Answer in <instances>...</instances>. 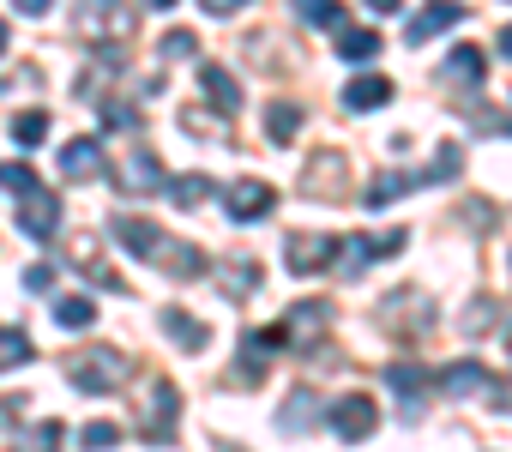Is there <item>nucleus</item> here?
Masks as SVG:
<instances>
[{
	"mask_svg": "<svg viewBox=\"0 0 512 452\" xmlns=\"http://www.w3.org/2000/svg\"><path fill=\"white\" fill-rule=\"evenodd\" d=\"M109 230H115V242L133 254V260H151V266H163L169 278H199L205 272V254L193 248V242H169L163 230H157V223L151 217H133V211H115L109 217Z\"/></svg>",
	"mask_w": 512,
	"mask_h": 452,
	"instance_id": "nucleus-1",
	"label": "nucleus"
},
{
	"mask_svg": "<svg viewBox=\"0 0 512 452\" xmlns=\"http://www.w3.org/2000/svg\"><path fill=\"white\" fill-rule=\"evenodd\" d=\"M73 25H79V37L97 43V49H121L127 37H139L133 0H79V7H73Z\"/></svg>",
	"mask_w": 512,
	"mask_h": 452,
	"instance_id": "nucleus-2",
	"label": "nucleus"
},
{
	"mask_svg": "<svg viewBox=\"0 0 512 452\" xmlns=\"http://www.w3.org/2000/svg\"><path fill=\"white\" fill-rule=\"evenodd\" d=\"M127 356L115 350V344H85L79 356H67V380L79 386V392H91V398H109V392H121L127 386Z\"/></svg>",
	"mask_w": 512,
	"mask_h": 452,
	"instance_id": "nucleus-3",
	"label": "nucleus"
},
{
	"mask_svg": "<svg viewBox=\"0 0 512 452\" xmlns=\"http://www.w3.org/2000/svg\"><path fill=\"white\" fill-rule=\"evenodd\" d=\"M374 320H380L398 344H416V338L434 332V296H422L416 284H404V290H392V296L374 308Z\"/></svg>",
	"mask_w": 512,
	"mask_h": 452,
	"instance_id": "nucleus-4",
	"label": "nucleus"
},
{
	"mask_svg": "<svg viewBox=\"0 0 512 452\" xmlns=\"http://www.w3.org/2000/svg\"><path fill=\"white\" fill-rule=\"evenodd\" d=\"M338 254H344V248H338L326 230H290V236H284V266H290V278H320Z\"/></svg>",
	"mask_w": 512,
	"mask_h": 452,
	"instance_id": "nucleus-5",
	"label": "nucleus"
},
{
	"mask_svg": "<svg viewBox=\"0 0 512 452\" xmlns=\"http://www.w3.org/2000/svg\"><path fill=\"white\" fill-rule=\"evenodd\" d=\"M175 422H181V392H175V380H151V410L139 416V434H145L151 446H169V440H175Z\"/></svg>",
	"mask_w": 512,
	"mask_h": 452,
	"instance_id": "nucleus-6",
	"label": "nucleus"
},
{
	"mask_svg": "<svg viewBox=\"0 0 512 452\" xmlns=\"http://www.w3.org/2000/svg\"><path fill=\"white\" fill-rule=\"evenodd\" d=\"M19 230H25L31 242H55V236H61V193H49V187L25 193V199H19Z\"/></svg>",
	"mask_w": 512,
	"mask_h": 452,
	"instance_id": "nucleus-7",
	"label": "nucleus"
},
{
	"mask_svg": "<svg viewBox=\"0 0 512 452\" xmlns=\"http://www.w3.org/2000/svg\"><path fill=\"white\" fill-rule=\"evenodd\" d=\"M404 242H410L404 230H386L380 242H374V236H350V242H344V254H338V266H344V278H362L374 260H392V254H404Z\"/></svg>",
	"mask_w": 512,
	"mask_h": 452,
	"instance_id": "nucleus-8",
	"label": "nucleus"
},
{
	"mask_svg": "<svg viewBox=\"0 0 512 452\" xmlns=\"http://www.w3.org/2000/svg\"><path fill=\"white\" fill-rule=\"evenodd\" d=\"M434 386H440L446 398H494V374H488L482 362H470V356L446 362V368L434 374Z\"/></svg>",
	"mask_w": 512,
	"mask_h": 452,
	"instance_id": "nucleus-9",
	"label": "nucleus"
},
{
	"mask_svg": "<svg viewBox=\"0 0 512 452\" xmlns=\"http://www.w3.org/2000/svg\"><path fill=\"white\" fill-rule=\"evenodd\" d=\"M272 205H278L272 181H229V193H223V211H229L235 223H253V217H266Z\"/></svg>",
	"mask_w": 512,
	"mask_h": 452,
	"instance_id": "nucleus-10",
	"label": "nucleus"
},
{
	"mask_svg": "<svg viewBox=\"0 0 512 452\" xmlns=\"http://www.w3.org/2000/svg\"><path fill=\"white\" fill-rule=\"evenodd\" d=\"M386 386L398 392L404 416H422V404H428V392H434V374L416 368V362H392V368H386Z\"/></svg>",
	"mask_w": 512,
	"mask_h": 452,
	"instance_id": "nucleus-11",
	"label": "nucleus"
},
{
	"mask_svg": "<svg viewBox=\"0 0 512 452\" xmlns=\"http://www.w3.org/2000/svg\"><path fill=\"white\" fill-rule=\"evenodd\" d=\"M374 422H380V410H374V398H368V392H350V398H338V404H332V428H338V440H368V434H374Z\"/></svg>",
	"mask_w": 512,
	"mask_h": 452,
	"instance_id": "nucleus-12",
	"label": "nucleus"
},
{
	"mask_svg": "<svg viewBox=\"0 0 512 452\" xmlns=\"http://www.w3.org/2000/svg\"><path fill=\"white\" fill-rule=\"evenodd\" d=\"M416 187H428V169H392V175H374V181L362 187V205H368V211H386L392 199H404V193H416Z\"/></svg>",
	"mask_w": 512,
	"mask_h": 452,
	"instance_id": "nucleus-13",
	"label": "nucleus"
},
{
	"mask_svg": "<svg viewBox=\"0 0 512 452\" xmlns=\"http://www.w3.org/2000/svg\"><path fill=\"white\" fill-rule=\"evenodd\" d=\"M61 175H67V181H109L103 145H97V139H73V145L61 151Z\"/></svg>",
	"mask_w": 512,
	"mask_h": 452,
	"instance_id": "nucleus-14",
	"label": "nucleus"
},
{
	"mask_svg": "<svg viewBox=\"0 0 512 452\" xmlns=\"http://www.w3.org/2000/svg\"><path fill=\"white\" fill-rule=\"evenodd\" d=\"M452 25H464V0H428V7L410 19V43L422 49L428 37H440V31H452Z\"/></svg>",
	"mask_w": 512,
	"mask_h": 452,
	"instance_id": "nucleus-15",
	"label": "nucleus"
},
{
	"mask_svg": "<svg viewBox=\"0 0 512 452\" xmlns=\"http://www.w3.org/2000/svg\"><path fill=\"white\" fill-rule=\"evenodd\" d=\"M326 326H332V302H320V296H308V302H296V308L284 314V332H290V344H314Z\"/></svg>",
	"mask_w": 512,
	"mask_h": 452,
	"instance_id": "nucleus-16",
	"label": "nucleus"
},
{
	"mask_svg": "<svg viewBox=\"0 0 512 452\" xmlns=\"http://www.w3.org/2000/svg\"><path fill=\"white\" fill-rule=\"evenodd\" d=\"M157 326H163V338H169L175 350H187V356H199V350L211 344L205 320H193V314H181V308H163V314H157Z\"/></svg>",
	"mask_w": 512,
	"mask_h": 452,
	"instance_id": "nucleus-17",
	"label": "nucleus"
},
{
	"mask_svg": "<svg viewBox=\"0 0 512 452\" xmlns=\"http://www.w3.org/2000/svg\"><path fill=\"white\" fill-rule=\"evenodd\" d=\"M121 187H133V193H169V175H163V163H157L151 145H133V157H127V181H121Z\"/></svg>",
	"mask_w": 512,
	"mask_h": 452,
	"instance_id": "nucleus-18",
	"label": "nucleus"
},
{
	"mask_svg": "<svg viewBox=\"0 0 512 452\" xmlns=\"http://www.w3.org/2000/svg\"><path fill=\"white\" fill-rule=\"evenodd\" d=\"M67 260H73L79 272H91V284H97V290H115V296L127 290V278H115V272L103 266V248H97L91 236H79V242H67Z\"/></svg>",
	"mask_w": 512,
	"mask_h": 452,
	"instance_id": "nucleus-19",
	"label": "nucleus"
},
{
	"mask_svg": "<svg viewBox=\"0 0 512 452\" xmlns=\"http://www.w3.org/2000/svg\"><path fill=\"white\" fill-rule=\"evenodd\" d=\"M482 73H488V55L470 49V43H458V49L440 61V85H482Z\"/></svg>",
	"mask_w": 512,
	"mask_h": 452,
	"instance_id": "nucleus-20",
	"label": "nucleus"
},
{
	"mask_svg": "<svg viewBox=\"0 0 512 452\" xmlns=\"http://www.w3.org/2000/svg\"><path fill=\"white\" fill-rule=\"evenodd\" d=\"M386 103H392V79H386V73H362V79L344 85V109H356V115L386 109Z\"/></svg>",
	"mask_w": 512,
	"mask_h": 452,
	"instance_id": "nucleus-21",
	"label": "nucleus"
},
{
	"mask_svg": "<svg viewBox=\"0 0 512 452\" xmlns=\"http://www.w3.org/2000/svg\"><path fill=\"white\" fill-rule=\"evenodd\" d=\"M199 85H205V103H211L217 115H235V109H241V85H235L217 61H205V67H199Z\"/></svg>",
	"mask_w": 512,
	"mask_h": 452,
	"instance_id": "nucleus-22",
	"label": "nucleus"
},
{
	"mask_svg": "<svg viewBox=\"0 0 512 452\" xmlns=\"http://www.w3.org/2000/svg\"><path fill=\"white\" fill-rule=\"evenodd\" d=\"M314 416H320V398L302 386V392H290V398H284V416H278V422H284V434H308V428H314Z\"/></svg>",
	"mask_w": 512,
	"mask_h": 452,
	"instance_id": "nucleus-23",
	"label": "nucleus"
},
{
	"mask_svg": "<svg viewBox=\"0 0 512 452\" xmlns=\"http://www.w3.org/2000/svg\"><path fill=\"white\" fill-rule=\"evenodd\" d=\"M7 452H61V422H31L7 440Z\"/></svg>",
	"mask_w": 512,
	"mask_h": 452,
	"instance_id": "nucleus-24",
	"label": "nucleus"
},
{
	"mask_svg": "<svg viewBox=\"0 0 512 452\" xmlns=\"http://www.w3.org/2000/svg\"><path fill=\"white\" fill-rule=\"evenodd\" d=\"M338 55H344V61H374V55H380V37H374L368 25H344V31H338Z\"/></svg>",
	"mask_w": 512,
	"mask_h": 452,
	"instance_id": "nucleus-25",
	"label": "nucleus"
},
{
	"mask_svg": "<svg viewBox=\"0 0 512 452\" xmlns=\"http://www.w3.org/2000/svg\"><path fill=\"white\" fill-rule=\"evenodd\" d=\"M37 356V344L19 332V326H0V374H7V368H25Z\"/></svg>",
	"mask_w": 512,
	"mask_h": 452,
	"instance_id": "nucleus-26",
	"label": "nucleus"
},
{
	"mask_svg": "<svg viewBox=\"0 0 512 452\" xmlns=\"http://www.w3.org/2000/svg\"><path fill=\"white\" fill-rule=\"evenodd\" d=\"M296 127H302V109H296V103H272V109H266V139H272V145H290Z\"/></svg>",
	"mask_w": 512,
	"mask_h": 452,
	"instance_id": "nucleus-27",
	"label": "nucleus"
},
{
	"mask_svg": "<svg viewBox=\"0 0 512 452\" xmlns=\"http://www.w3.org/2000/svg\"><path fill=\"white\" fill-rule=\"evenodd\" d=\"M55 320H61L67 332H85V326H97V302H91V296H61V302H55Z\"/></svg>",
	"mask_w": 512,
	"mask_h": 452,
	"instance_id": "nucleus-28",
	"label": "nucleus"
},
{
	"mask_svg": "<svg viewBox=\"0 0 512 452\" xmlns=\"http://www.w3.org/2000/svg\"><path fill=\"white\" fill-rule=\"evenodd\" d=\"M296 13L308 25H320V31H344V7H338V0H296Z\"/></svg>",
	"mask_w": 512,
	"mask_h": 452,
	"instance_id": "nucleus-29",
	"label": "nucleus"
},
{
	"mask_svg": "<svg viewBox=\"0 0 512 452\" xmlns=\"http://www.w3.org/2000/svg\"><path fill=\"white\" fill-rule=\"evenodd\" d=\"M13 139H19V145H43V139H49V109H25V115H13Z\"/></svg>",
	"mask_w": 512,
	"mask_h": 452,
	"instance_id": "nucleus-30",
	"label": "nucleus"
},
{
	"mask_svg": "<svg viewBox=\"0 0 512 452\" xmlns=\"http://www.w3.org/2000/svg\"><path fill=\"white\" fill-rule=\"evenodd\" d=\"M205 193H211V175H175V181H169V199H175V205H199Z\"/></svg>",
	"mask_w": 512,
	"mask_h": 452,
	"instance_id": "nucleus-31",
	"label": "nucleus"
},
{
	"mask_svg": "<svg viewBox=\"0 0 512 452\" xmlns=\"http://www.w3.org/2000/svg\"><path fill=\"white\" fill-rule=\"evenodd\" d=\"M0 187H7V193H37V169L31 163H0Z\"/></svg>",
	"mask_w": 512,
	"mask_h": 452,
	"instance_id": "nucleus-32",
	"label": "nucleus"
},
{
	"mask_svg": "<svg viewBox=\"0 0 512 452\" xmlns=\"http://www.w3.org/2000/svg\"><path fill=\"white\" fill-rule=\"evenodd\" d=\"M115 440H121L115 422H91V428H79V446H85V452H109Z\"/></svg>",
	"mask_w": 512,
	"mask_h": 452,
	"instance_id": "nucleus-33",
	"label": "nucleus"
},
{
	"mask_svg": "<svg viewBox=\"0 0 512 452\" xmlns=\"http://www.w3.org/2000/svg\"><path fill=\"white\" fill-rule=\"evenodd\" d=\"M187 55H199V37L193 31H169L163 37V61H187Z\"/></svg>",
	"mask_w": 512,
	"mask_h": 452,
	"instance_id": "nucleus-34",
	"label": "nucleus"
},
{
	"mask_svg": "<svg viewBox=\"0 0 512 452\" xmlns=\"http://www.w3.org/2000/svg\"><path fill=\"white\" fill-rule=\"evenodd\" d=\"M488 320H494V302H488V296H482L476 308H464V332H470V338H482V332H494Z\"/></svg>",
	"mask_w": 512,
	"mask_h": 452,
	"instance_id": "nucleus-35",
	"label": "nucleus"
},
{
	"mask_svg": "<svg viewBox=\"0 0 512 452\" xmlns=\"http://www.w3.org/2000/svg\"><path fill=\"white\" fill-rule=\"evenodd\" d=\"M260 290V266L253 260H235V296H253Z\"/></svg>",
	"mask_w": 512,
	"mask_h": 452,
	"instance_id": "nucleus-36",
	"label": "nucleus"
},
{
	"mask_svg": "<svg viewBox=\"0 0 512 452\" xmlns=\"http://www.w3.org/2000/svg\"><path fill=\"white\" fill-rule=\"evenodd\" d=\"M25 290H31V296H49V290H55V266H31V272H25Z\"/></svg>",
	"mask_w": 512,
	"mask_h": 452,
	"instance_id": "nucleus-37",
	"label": "nucleus"
},
{
	"mask_svg": "<svg viewBox=\"0 0 512 452\" xmlns=\"http://www.w3.org/2000/svg\"><path fill=\"white\" fill-rule=\"evenodd\" d=\"M199 7H205L211 19H229V13H241V7H253V0H199Z\"/></svg>",
	"mask_w": 512,
	"mask_h": 452,
	"instance_id": "nucleus-38",
	"label": "nucleus"
},
{
	"mask_svg": "<svg viewBox=\"0 0 512 452\" xmlns=\"http://www.w3.org/2000/svg\"><path fill=\"white\" fill-rule=\"evenodd\" d=\"M13 7H19V13H31V19H43V13L55 7V0H13Z\"/></svg>",
	"mask_w": 512,
	"mask_h": 452,
	"instance_id": "nucleus-39",
	"label": "nucleus"
},
{
	"mask_svg": "<svg viewBox=\"0 0 512 452\" xmlns=\"http://www.w3.org/2000/svg\"><path fill=\"white\" fill-rule=\"evenodd\" d=\"M398 7H404V0H368V13H380V19H386V13H398Z\"/></svg>",
	"mask_w": 512,
	"mask_h": 452,
	"instance_id": "nucleus-40",
	"label": "nucleus"
},
{
	"mask_svg": "<svg viewBox=\"0 0 512 452\" xmlns=\"http://www.w3.org/2000/svg\"><path fill=\"white\" fill-rule=\"evenodd\" d=\"M500 55H506V61H512V25H506V31H500Z\"/></svg>",
	"mask_w": 512,
	"mask_h": 452,
	"instance_id": "nucleus-41",
	"label": "nucleus"
},
{
	"mask_svg": "<svg viewBox=\"0 0 512 452\" xmlns=\"http://www.w3.org/2000/svg\"><path fill=\"white\" fill-rule=\"evenodd\" d=\"M0 55H7V19H0Z\"/></svg>",
	"mask_w": 512,
	"mask_h": 452,
	"instance_id": "nucleus-42",
	"label": "nucleus"
},
{
	"mask_svg": "<svg viewBox=\"0 0 512 452\" xmlns=\"http://www.w3.org/2000/svg\"><path fill=\"white\" fill-rule=\"evenodd\" d=\"M151 7H175V0H151Z\"/></svg>",
	"mask_w": 512,
	"mask_h": 452,
	"instance_id": "nucleus-43",
	"label": "nucleus"
},
{
	"mask_svg": "<svg viewBox=\"0 0 512 452\" xmlns=\"http://www.w3.org/2000/svg\"><path fill=\"white\" fill-rule=\"evenodd\" d=\"M506 344H512V338H506Z\"/></svg>",
	"mask_w": 512,
	"mask_h": 452,
	"instance_id": "nucleus-44",
	"label": "nucleus"
}]
</instances>
